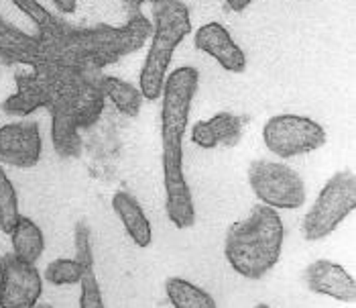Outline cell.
I'll list each match as a JSON object with an SVG mask.
<instances>
[{
	"instance_id": "6da1fadb",
	"label": "cell",
	"mask_w": 356,
	"mask_h": 308,
	"mask_svg": "<svg viewBox=\"0 0 356 308\" xmlns=\"http://www.w3.org/2000/svg\"><path fill=\"white\" fill-rule=\"evenodd\" d=\"M197 86L200 72L192 66H181L167 74L161 92L165 210L177 229H190L195 223L192 192L184 176V137Z\"/></svg>"
},
{
	"instance_id": "7a4b0ae2",
	"label": "cell",
	"mask_w": 356,
	"mask_h": 308,
	"mask_svg": "<svg viewBox=\"0 0 356 308\" xmlns=\"http://www.w3.org/2000/svg\"><path fill=\"white\" fill-rule=\"evenodd\" d=\"M285 239V226L279 213L257 204L247 219L234 223L228 229L224 253L230 268L247 278L261 280L277 265Z\"/></svg>"
},
{
	"instance_id": "3957f363",
	"label": "cell",
	"mask_w": 356,
	"mask_h": 308,
	"mask_svg": "<svg viewBox=\"0 0 356 308\" xmlns=\"http://www.w3.org/2000/svg\"><path fill=\"white\" fill-rule=\"evenodd\" d=\"M153 17L155 33L138 76V90L147 100L161 98L173 52L192 31L190 10L181 0H157L153 6Z\"/></svg>"
},
{
	"instance_id": "277c9868",
	"label": "cell",
	"mask_w": 356,
	"mask_h": 308,
	"mask_svg": "<svg viewBox=\"0 0 356 308\" xmlns=\"http://www.w3.org/2000/svg\"><path fill=\"white\" fill-rule=\"evenodd\" d=\"M356 206V178L353 169L338 171L320 190L316 202L303 219V237L307 241L326 239L338 229Z\"/></svg>"
},
{
	"instance_id": "5b68a950",
	"label": "cell",
	"mask_w": 356,
	"mask_h": 308,
	"mask_svg": "<svg viewBox=\"0 0 356 308\" xmlns=\"http://www.w3.org/2000/svg\"><path fill=\"white\" fill-rule=\"evenodd\" d=\"M248 184L261 204L275 210L302 208L307 198L302 176L279 162L254 160L248 168Z\"/></svg>"
},
{
	"instance_id": "8992f818",
	"label": "cell",
	"mask_w": 356,
	"mask_h": 308,
	"mask_svg": "<svg viewBox=\"0 0 356 308\" xmlns=\"http://www.w3.org/2000/svg\"><path fill=\"white\" fill-rule=\"evenodd\" d=\"M265 147L279 157L312 153L326 145V129L309 116L275 114L263 127Z\"/></svg>"
},
{
	"instance_id": "52a82bcc",
	"label": "cell",
	"mask_w": 356,
	"mask_h": 308,
	"mask_svg": "<svg viewBox=\"0 0 356 308\" xmlns=\"http://www.w3.org/2000/svg\"><path fill=\"white\" fill-rule=\"evenodd\" d=\"M4 280L0 308H35L43 294V278L33 263L17 259L13 253L2 257Z\"/></svg>"
},
{
	"instance_id": "ba28073f",
	"label": "cell",
	"mask_w": 356,
	"mask_h": 308,
	"mask_svg": "<svg viewBox=\"0 0 356 308\" xmlns=\"http://www.w3.org/2000/svg\"><path fill=\"white\" fill-rule=\"evenodd\" d=\"M43 141L37 123H8L0 127V164L10 168H35L41 160Z\"/></svg>"
},
{
	"instance_id": "9c48e42d",
	"label": "cell",
	"mask_w": 356,
	"mask_h": 308,
	"mask_svg": "<svg viewBox=\"0 0 356 308\" xmlns=\"http://www.w3.org/2000/svg\"><path fill=\"white\" fill-rule=\"evenodd\" d=\"M195 49L218 61L222 70L230 74H243L247 70V54L232 39V35L220 23H206L195 31Z\"/></svg>"
},
{
	"instance_id": "30bf717a",
	"label": "cell",
	"mask_w": 356,
	"mask_h": 308,
	"mask_svg": "<svg viewBox=\"0 0 356 308\" xmlns=\"http://www.w3.org/2000/svg\"><path fill=\"white\" fill-rule=\"evenodd\" d=\"M305 284L312 292L330 296L338 302L353 305L356 298V286L353 276L338 263L328 259H318L305 270Z\"/></svg>"
},
{
	"instance_id": "8fae6325",
	"label": "cell",
	"mask_w": 356,
	"mask_h": 308,
	"mask_svg": "<svg viewBox=\"0 0 356 308\" xmlns=\"http://www.w3.org/2000/svg\"><path fill=\"white\" fill-rule=\"evenodd\" d=\"M245 125V118L232 112H218L193 125L192 141L202 149H214L218 145L232 147L243 137Z\"/></svg>"
},
{
	"instance_id": "7c38bea8",
	"label": "cell",
	"mask_w": 356,
	"mask_h": 308,
	"mask_svg": "<svg viewBox=\"0 0 356 308\" xmlns=\"http://www.w3.org/2000/svg\"><path fill=\"white\" fill-rule=\"evenodd\" d=\"M76 259L82 263V280H80V308H104L102 290L94 272V257L90 247V229L80 221L76 226Z\"/></svg>"
},
{
	"instance_id": "4fadbf2b",
	"label": "cell",
	"mask_w": 356,
	"mask_h": 308,
	"mask_svg": "<svg viewBox=\"0 0 356 308\" xmlns=\"http://www.w3.org/2000/svg\"><path fill=\"white\" fill-rule=\"evenodd\" d=\"M112 208H114L116 217L120 219L127 235L133 239V243L140 249L149 247L153 241V229H151V223H149L143 206L137 202V198L120 190L112 197Z\"/></svg>"
},
{
	"instance_id": "5bb4252c",
	"label": "cell",
	"mask_w": 356,
	"mask_h": 308,
	"mask_svg": "<svg viewBox=\"0 0 356 308\" xmlns=\"http://www.w3.org/2000/svg\"><path fill=\"white\" fill-rule=\"evenodd\" d=\"M10 243H13V255L25 263H37V259L43 255L45 249V237L39 224L27 217H19L17 224L10 231Z\"/></svg>"
},
{
	"instance_id": "9a60e30c",
	"label": "cell",
	"mask_w": 356,
	"mask_h": 308,
	"mask_svg": "<svg viewBox=\"0 0 356 308\" xmlns=\"http://www.w3.org/2000/svg\"><path fill=\"white\" fill-rule=\"evenodd\" d=\"M165 292L173 308H218L206 290L184 278H169L165 282Z\"/></svg>"
},
{
	"instance_id": "2e32d148",
	"label": "cell",
	"mask_w": 356,
	"mask_h": 308,
	"mask_svg": "<svg viewBox=\"0 0 356 308\" xmlns=\"http://www.w3.org/2000/svg\"><path fill=\"white\" fill-rule=\"evenodd\" d=\"M102 90L106 92V96L116 105V109L122 114L133 116V118L138 116L140 107H143V94H140L138 88L124 82V80H120V78L106 76L102 80Z\"/></svg>"
},
{
	"instance_id": "e0dca14e",
	"label": "cell",
	"mask_w": 356,
	"mask_h": 308,
	"mask_svg": "<svg viewBox=\"0 0 356 308\" xmlns=\"http://www.w3.org/2000/svg\"><path fill=\"white\" fill-rule=\"evenodd\" d=\"M21 213H19V197H17L15 184L10 182V178L0 166V231L10 235Z\"/></svg>"
},
{
	"instance_id": "ac0fdd59",
	"label": "cell",
	"mask_w": 356,
	"mask_h": 308,
	"mask_svg": "<svg viewBox=\"0 0 356 308\" xmlns=\"http://www.w3.org/2000/svg\"><path fill=\"white\" fill-rule=\"evenodd\" d=\"M45 280L54 286H72L82 280V263L78 259H55L45 270Z\"/></svg>"
},
{
	"instance_id": "d6986e66",
	"label": "cell",
	"mask_w": 356,
	"mask_h": 308,
	"mask_svg": "<svg viewBox=\"0 0 356 308\" xmlns=\"http://www.w3.org/2000/svg\"><path fill=\"white\" fill-rule=\"evenodd\" d=\"M226 4H228V8L232 13H245L248 6L252 4V0H226Z\"/></svg>"
},
{
	"instance_id": "ffe728a7",
	"label": "cell",
	"mask_w": 356,
	"mask_h": 308,
	"mask_svg": "<svg viewBox=\"0 0 356 308\" xmlns=\"http://www.w3.org/2000/svg\"><path fill=\"white\" fill-rule=\"evenodd\" d=\"M2 280H4V265H2V257H0V290H2Z\"/></svg>"
},
{
	"instance_id": "44dd1931",
	"label": "cell",
	"mask_w": 356,
	"mask_h": 308,
	"mask_svg": "<svg viewBox=\"0 0 356 308\" xmlns=\"http://www.w3.org/2000/svg\"><path fill=\"white\" fill-rule=\"evenodd\" d=\"M35 308H54V307H51V305H37Z\"/></svg>"
},
{
	"instance_id": "7402d4cb",
	"label": "cell",
	"mask_w": 356,
	"mask_h": 308,
	"mask_svg": "<svg viewBox=\"0 0 356 308\" xmlns=\"http://www.w3.org/2000/svg\"><path fill=\"white\" fill-rule=\"evenodd\" d=\"M254 308H271V307H269V305H257Z\"/></svg>"
}]
</instances>
